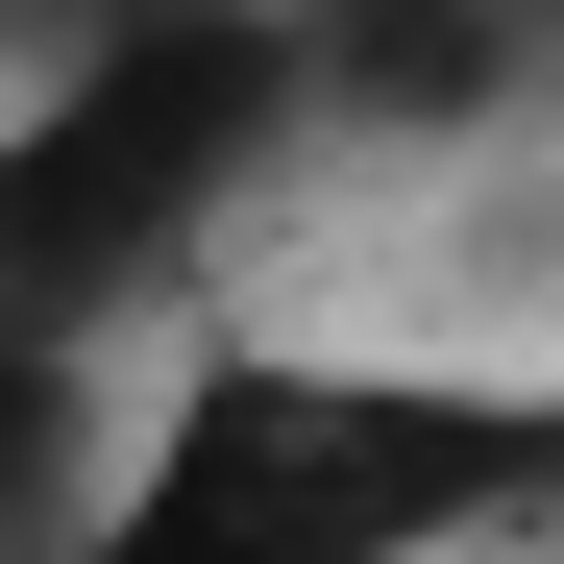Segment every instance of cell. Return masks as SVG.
I'll use <instances>...</instances> for the list:
<instances>
[{"mask_svg": "<svg viewBox=\"0 0 564 564\" xmlns=\"http://www.w3.org/2000/svg\"><path fill=\"white\" fill-rule=\"evenodd\" d=\"M564 491V368H417L319 319H172L74 564H442Z\"/></svg>", "mask_w": 564, "mask_h": 564, "instance_id": "cell-1", "label": "cell"}, {"mask_svg": "<svg viewBox=\"0 0 564 564\" xmlns=\"http://www.w3.org/2000/svg\"><path fill=\"white\" fill-rule=\"evenodd\" d=\"M319 172V74L270 0H148V25L50 50L25 99H0V319L25 344H172L221 319L246 221Z\"/></svg>", "mask_w": 564, "mask_h": 564, "instance_id": "cell-2", "label": "cell"}, {"mask_svg": "<svg viewBox=\"0 0 564 564\" xmlns=\"http://www.w3.org/2000/svg\"><path fill=\"white\" fill-rule=\"evenodd\" d=\"M319 74V148H516L564 123V0H270Z\"/></svg>", "mask_w": 564, "mask_h": 564, "instance_id": "cell-3", "label": "cell"}, {"mask_svg": "<svg viewBox=\"0 0 564 564\" xmlns=\"http://www.w3.org/2000/svg\"><path fill=\"white\" fill-rule=\"evenodd\" d=\"M99 466H123V344H25L0 319V564H74Z\"/></svg>", "mask_w": 564, "mask_h": 564, "instance_id": "cell-4", "label": "cell"}, {"mask_svg": "<svg viewBox=\"0 0 564 564\" xmlns=\"http://www.w3.org/2000/svg\"><path fill=\"white\" fill-rule=\"evenodd\" d=\"M99 25H148V0H0V99H25L50 50H99Z\"/></svg>", "mask_w": 564, "mask_h": 564, "instance_id": "cell-5", "label": "cell"}]
</instances>
